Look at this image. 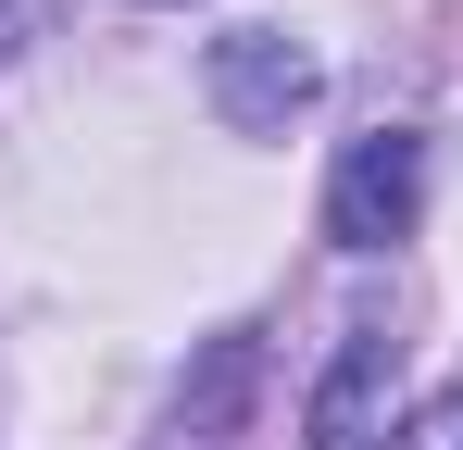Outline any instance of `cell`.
Returning a JSON list of instances; mask_svg holds the SVG:
<instances>
[{
  "label": "cell",
  "mask_w": 463,
  "mask_h": 450,
  "mask_svg": "<svg viewBox=\"0 0 463 450\" xmlns=\"http://www.w3.org/2000/svg\"><path fill=\"white\" fill-rule=\"evenodd\" d=\"M426 213V138L413 126H376V138L338 150V175H326V238L338 250H388V238H413Z\"/></svg>",
  "instance_id": "1"
},
{
  "label": "cell",
  "mask_w": 463,
  "mask_h": 450,
  "mask_svg": "<svg viewBox=\"0 0 463 450\" xmlns=\"http://www.w3.org/2000/svg\"><path fill=\"white\" fill-rule=\"evenodd\" d=\"M388 388H401V338L388 325H351L338 363L313 375V400H301V438L313 450H388Z\"/></svg>",
  "instance_id": "3"
},
{
  "label": "cell",
  "mask_w": 463,
  "mask_h": 450,
  "mask_svg": "<svg viewBox=\"0 0 463 450\" xmlns=\"http://www.w3.org/2000/svg\"><path fill=\"white\" fill-rule=\"evenodd\" d=\"M201 88H213V113H226L238 138H276V126L301 113L313 88H326V63H313V51L288 38V25H238V38H213Z\"/></svg>",
  "instance_id": "2"
},
{
  "label": "cell",
  "mask_w": 463,
  "mask_h": 450,
  "mask_svg": "<svg viewBox=\"0 0 463 450\" xmlns=\"http://www.w3.org/2000/svg\"><path fill=\"white\" fill-rule=\"evenodd\" d=\"M401 450H463V388H451V400H426V413L401 426Z\"/></svg>",
  "instance_id": "4"
}]
</instances>
